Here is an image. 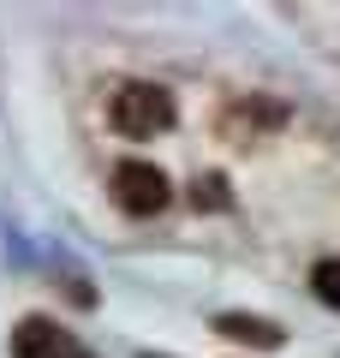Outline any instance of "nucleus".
<instances>
[{
    "instance_id": "obj_6",
    "label": "nucleus",
    "mask_w": 340,
    "mask_h": 358,
    "mask_svg": "<svg viewBox=\"0 0 340 358\" xmlns=\"http://www.w3.org/2000/svg\"><path fill=\"white\" fill-rule=\"evenodd\" d=\"M191 203H197V209H227V203H233V197H227V179L221 173L197 179V185H191Z\"/></svg>"
},
{
    "instance_id": "obj_3",
    "label": "nucleus",
    "mask_w": 340,
    "mask_h": 358,
    "mask_svg": "<svg viewBox=\"0 0 340 358\" xmlns=\"http://www.w3.org/2000/svg\"><path fill=\"white\" fill-rule=\"evenodd\" d=\"M13 358H90V352L60 329V322H48V317H24V322L13 329Z\"/></svg>"
},
{
    "instance_id": "obj_2",
    "label": "nucleus",
    "mask_w": 340,
    "mask_h": 358,
    "mask_svg": "<svg viewBox=\"0 0 340 358\" xmlns=\"http://www.w3.org/2000/svg\"><path fill=\"white\" fill-rule=\"evenodd\" d=\"M167 173L155 162H120L113 167V203L126 209V215H155V209H167Z\"/></svg>"
},
{
    "instance_id": "obj_5",
    "label": "nucleus",
    "mask_w": 340,
    "mask_h": 358,
    "mask_svg": "<svg viewBox=\"0 0 340 358\" xmlns=\"http://www.w3.org/2000/svg\"><path fill=\"white\" fill-rule=\"evenodd\" d=\"M311 287H316V299H323V305L340 310V257H323V263L311 268Z\"/></svg>"
},
{
    "instance_id": "obj_4",
    "label": "nucleus",
    "mask_w": 340,
    "mask_h": 358,
    "mask_svg": "<svg viewBox=\"0 0 340 358\" xmlns=\"http://www.w3.org/2000/svg\"><path fill=\"white\" fill-rule=\"evenodd\" d=\"M215 329L227 334V341H245V346H281L287 334L275 329V322H263V317H221Z\"/></svg>"
},
{
    "instance_id": "obj_1",
    "label": "nucleus",
    "mask_w": 340,
    "mask_h": 358,
    "mask_svg": "<svg viewBox=\"0 0 340 358\" xmlns=\"http://www.w3.org/2000/svg\"><path fill=\"white\" fill-rule=\"evenodd\" d=\"M108 120L126 138H155V131L173 126V96L162 84H120L113 102H108Z\"/></svg>"
}]
</instances>
